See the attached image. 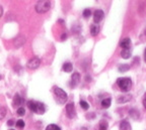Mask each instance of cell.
Masks as SVG:
<instances>
[{
	"mask_svg": "<svg viewBox=\"0 0 146 130\" xmlns=\"http://www.w3.org/2000/svg\"><path fill=\"white\" fill-rule=\"evenodd\" d=\"M53 93L55 95V100L58 104H65V102H67V100H68L67 94L59 87H55L53 89Z\"/></svg>",
	"mask_w": 146,
	"mask_h": 130,
	"instance_id": "obj_1",
	"label": "cell"
},
{
	"mask_svg": "<svg viewBox=\"0 0 146 130\" xmlns=\"http://www.w3.org/2000/svg\"><path fill=\"white\" fill-rule=\"evenodd\" d=\"M117 84L123 92L130 91V89L132 88V80L130 78H120L117 80Z\"/></svg>",
	"mask_w": 146,
	"mask_h": 130,
	"instance_id": "obj_2",
	"label": "cell"
},
{
	"mask_svg": "<svg viewBox=\"0 0 146 130\" xmlns=\"http://www.w3.org/2000/svg\"><path fill=\"white\" fill-rule=\"evenodd\" d=\"M51 7V2L48 0H42V1H38L36 4V11L38 13H45L47 12Z\"/></svg>",
	"mask_w": 146,
	"mask_h": 130,
	"instance_id": "obj_3",
	"label": "cell"
},
{
	"mask_svg": "<svg viewBox=\"0 0 146 130\" xmlns=\"http://www.w3.org/2000/svg\"><path fill=\"white\" fill-rule=\"evenodd\" d=\"M40 65H41V59L39 57H35L27 62V68L30 69V70H36V69L39 68Z\"/></svg>",
	"mask_w": 146,
	"mask_h": 130,
	"instance_id": "obj_4",
	"label": "cell"
},
{
	"mask_svg": "<svg viewBox=\"0 0 146 130\" xmlns=\"http://www.w3.org/2000/svg\"><path fill=\"white\" fill-rule=\"evenodd\" d=\"M66 114L67 117L70 119H73L76 115V111H75V106L73 103H68L66 105Z\"/></svg>",
	"mask_w": 146,
	"mask_h": 130,
	"instance_id": "obj_5",
	"label": "cell"
},
{
	"mask_svg": "<svg viewBox=\"0 0 146 130\" xmlns=\"http://www.w3.org/2000/svg\"><path fill=\"white\" fill-rule=\"evenodd\" d=\"M105 17V13H104L103 10L98 9L94 11V21L96 23H100V21L103 20V18Z\"/></svg>",
	"mask_w": 146,
	"mask_h": 130,
	"instance_id": "obj_6",
	"label": "cell"
},
{
	"mask_svg": "<svg viewBox=\"0 0 146 130\" xmlns=\"http://www.w3.org/2000/svg\"><path fill=\"white\" fill-rule=\"evenodd\" d=\"M80 81V75L78 73H74L72 76H71V84H70V87L71 88H75L76 86L78 85Z\"/></svg>",
	"mask_w": 146,
	"mask_h": 130,
	"instance_id": "obj_7",
	"label": "cell"
},
{
	"mask_svg": "<svg viewBox=\"0 0 146 130\" xmlns=\"http://www.w3.org/2000/svg\"><path fill=\"white\" fill-rule=\"evenodd\" d=\"M120 46L123 48V50H130L131 39H129V37H126V39H124L123 41H121V42H120Z\"/></svg>",
	"mask_w": 146,
	"mask_h": 130,
	"instance_id": "obj_8",
	"label": "cell"
},
{
	"mask_svg": "<svg viewBox=\"0 0 146 130\" xmlns=\"http://www.w3.org/2000/svg\"><path fill=\"white\" fill-rule=\"evenodd\" d=\"M25 42V37H23V35H18L15 39H14V44L16 46V48H19Z\"/></svg>",
	"mask_w": 146,
	"mask_h": 130,
	"instance_id": "obj_9",
	"label": "cell"
},
{
	"mask_svg": "<svg viewBox=\"0 0 146 130\" xmlns=\"http://www.w3.org/2000/svg\"><path fill=\"white\" fill-rule=\"evenodd\" d=\"M21 102H23V100H21V96H19L18 94H15L13 97V101H12V105H13L14 107H19Z\"/></svg>",
	"mask_w": 146,
	"mask_h": 130,
	"instance_id": "obj_10",
	"label": "cell"
},
{
	"mask_svg": "<svg viewBox=\"0 0 146 130\" xmlns=\"http://www.w3.org/2000/svg\"><path fill=\"white\" fill-rule=\"evenodd\" d=\"M119 128H120V130H132V127H131L130 123H129L128 121H126V120L122 121L121 123H120Z\"/></svg>",
	"mask_w": 146,
	"mask_h": 130,
	"instance_id": "obj_11",
	"label": "cell"
},
{
	"mask_svg": "<svg viewBox=\"0 0 146 130\" xmlns=\"http://www.w3.org/2000/svg\"><path fill=\"white\" fill-rule=\"evenodd\" d=\"M27 107L30 108L31 111L36 113V107H38V102H36V101H29V102H27Z\"/></svg>",
	"mask_w": 146,
	"mask_h": 130,
	"instance_id": "obj_12",
	"label": "cell"
},
{
	"mask_svg": "<svg viewBox=\"0 0 146 130\" xmlns=\"http://www.w3.org/2000/svg\"><path fill=\"white\" fill-rule=\"evenodd\" d=\"M46 111V108H45V105H44L43 103L41 102H38V107H36V114H44Z\"/></svg>",
	"mask_w": 146,
	"mask_h": 130,
	"instance_id": "obj_13",
	"label": "cell"
},
{
	"mask_svg": "<svg viewBox=\"0 0 146 130\" xmlns=\"http://www.w3.org/2000/svg\"><path fill=\"white\" fill-rule=\"evenodd\" d=\"M72 64L71 63H65V64L63 65V68H62V70H63L64 72H66V73H70V72H72Z\"/></svg>",
	"mask_w": 146,
	"mask_h": 130,
	"instance_id": "obj_14",
	"label": "cell"
},
{
	"mask_svg": "<svg viewBox=\"0 0 146 130\" xmlns=\"http://www.w3.org/2000/svg\"><path fill=\"white\" fill-rule=\"evenodd\" d=\"M111 103H112L111 98L104 99V100L102 101V107H103V108H109L110 106H111Z\"/></svg>",
	"mask_w": 146,
	"mask_h": 130,
	"instance_id": "obj_15",
	"label": "cell"
},
{
	"mask_svg": "<svg viewBox=\"0 0 146 130\" xmlns=\"http://www.w3.org/2000/svg\"><path fill=\"white\" fill-rule=\"evenodd\" d=\"M121 56H122V57L125 59H129V57H131V50H123L121 52Z\"/></svg>",
	"mask_w": 146,
	"mask_h": 130,
	"instance_id": "obj_16",
	"label": "cell"
},
{
	"mask_svg": "<svg viewBox=\"0 0 146 130\" xmlns=\"http://www.w3.org/2000/svg\"><path fill=\"white\" fill-rule=\"evenodd\" d=\"M131 98H132V96H131V95H126V96L120 97V98L117 100V102H118V103H125V102H127V101L131 100Z\"/></svg>",
	"mask_w": 146,
	"mask_h": 130,
	"instance_id": "obj_17",
	"label": "cell"
},
{
	"mask_svg": "<svg viewBox=\"0 0 146 130\" xmlns=\"http://www.w3.org/2000/svg\"><path fill=\"white\" fill-rule=\"evenodd\" d=\"M98 31H100V27H98V25H91L90 32L94 37H96V34L98 33Z\"/></svg>",
	"mask_w": 146,
	"mask_h": 130,
	"instance_id": "obj_18",
	"label": "cell"
},
{
	"mask_svg": "<svg viewBox=\"0 0 146 130\" xmlns=\"http://www.w3.org/2000/svg\"><path fill=\"white\" fill-rule=\"evenodd\" d=\"M108 127H109V125H108V122L107 121H100V130H108Z\"/></svg>",
	"mask_w": 146,
	"mask_h": 130,
	"instance_id": "obj_19",
	"label": "cell"
},
{
	"mask_svg": "<svg viewBox=\"0 0 146 130\" xmlns=\"http://www.w3.org/2000/svg\"><path fill=\"white\" fill-rule=\"evenodd\" d=\"M129 114H130V116L132 117L133 119H135V120H136L137 118H138V117H139V112L138 111H136V110H131L130 111V113H129Z\"/></svg>",
	"mask_w": 146,
	"mask_h": 130,
	"instance_id": "obj_20",
	"label": "cell"
},
{
	"mask_svg": "<svg viewBox=\"0 0 146 130\" xmlns=\"http://www.w3.org/2000/svg\"><path fill=\"white\" fill-rule=\"evenodd\" d=\"M46 130H61V128L58 125H55V124H50L46 127Z\"/></svg>",
	"mask_w": 146,
	"mask_h": 130,
	"instance_id": "obj_21",
	"label": "cell"
},
{
	"mask_svg": "<svg viewBox=\"0 0 146 130\" xmlns=\"http://www.w3.org/2000/svg\"><path fill=\"white\" fill-rule=\"evenodd\" d=\"M5 115H6V108L1 106L0 107V120H2L5 117Z\"/></svg>",
	"mask_w": 146,
	"mask_h": 130,
	"instance_id": "obj_22",
	"label": "cell"
},
{
	"mask_svg": "<svg viewBox=\"0 0 146 130\" xmlns=\"http://www.w3.org/2000/svg\"><path fill=\"white\" fill-rule=\"evenodd\" d=\"M130 69V66L129 65H122V66L119 67V71L120 72H126Z\"/></svg>",
	"mask_w": 146,
	"mask_h": 130,
	"instance_id": "obj_23",
	"label": "cell"
},
{
	"mask_svg": "<svg viewBox=\"0 0 146 130\" xmlns=\"http://www.w3.org/2000/svg\"><path fill=\"white\" fill-rule=\"evenodd\" d=\"M79 104H80V106H81L83 110H87V109H88L89 105L87 104V102H85V101H80Z\"/></svg>",
	"mask_w": 146,
	"mask_h": 130,
	"instance_id": "obj_24",
	"label": "cell"
},
{
	"mask_svg": "<svg viewBox=\"0 0 146 130\" xmlns=\"http://www.w3.org/2000/svg\"><path fill=\"white\" fill-rule=\"evenodd\" d=\"M82 15H83V17L87 18V17H89V16L91 15V10L90 9H85L84 11H83V13H82Z\"/></svg>",
	"mask_w": 146,
	"mask_h": 130,
	"instance_id": "obj_25",
	"label": "cell"
},
{
	"mask_svg": "<svg viewBox=\"0 0 146 130\" xmlns=\"http://www.w3.org/2000/svg\"><path fill=\"white\" fill-rule=\"evenodd\" d=\"M15 124H16V126H17L18 128L25 127V121H23V120H17Z\"/></svg>",
	"mask_w": 146,
	"mask_h": 130,
	"instance_id": "obj_26",
	"label": "cell"
},
{
	"mask_svg": "<svg viewBox=\"0 0 146 130\" xmlns=\"http://www.w3.org/2000/svg\"><path fill=\"white\" fill-rule=\"evenodd\" d=\"M25 108L19 107V108H18V109H17V114L19 115V116H23V115H25Z\"/></svg>",
	"mask_w": 146,
	"mask_h": 130,
	"instance_id": "obj_27",
	"label": "cell"
},
{
	"mask_svg": "<svg viewBox=\"0 0 146 130\" xmlns=\"http://www.w3.org/2000/svg\"><path fill=\"white\" fill-rule=\"evenodd\" d=\"M143 106H144V108L146 109V94L144 95V98H143Z\"/></svg>",
	"mask_w": 146,
	"mask_h": 130,
	"instance_id": "obj_28",
	"label": "cell"
},
{
	"mask_svg": "<svg viewBox=\"0 0 146 130\" xmlns=\"http://www.w3.org/2000/svg\"><path fill=\"white\" fill-rule=\"evenodd\" d=\"M67 39V34L66 33H62V37H61V39L62 41H64V39Z\"/></svg>",
	"mask_w": 146,
	"mask_h": 130,
	"instance_id": "obj_29",
	"label": "cell"
},
{
	"mask_svg": "<svg viewBox=\"0 0 146 130\" xmlns=\"http://www.w3.org/2000/svg\"><path fill=\"white\" fill-rule=\"evenodd\" d=\"M7 124H8L9 126H12V125L14 124V123H13V120H9L8 122H7Z\"/></svg>",
	"mask_w": 146,
	"mask_h": 130,
	"instance_id": "obj_30",
	"label": "cell"
},
{
	"mask_svg": "<svg viewBox=\"0 0 146 130\" xmlns=\"http://www.w3.org/2000/svg\"><path fill=\"white\" fill-rule=\"evenodd\" d=\"M2 14H3V8L2 6H0V17L2 16Z\"/></svg>",
	"mask_w": 146,
	"mask_h": 130,
	"instance_id": "obj_31",
	"label": "cell"
},
{
	"mask_svg": "<svg viewBox=\"0 0 146 130\" xmlns=\"http://www.w3.org/2000/svg\"><path fill=\"white\" fill-rule=\"evenodd\" d=\"M144 59H145V62H146V50H145V53H144Z\"/></svg>",
	"mask_w": 146,
	"mask_h": 130,
	"instance_id": "obj_32",
	"label": "cell"
},
{
	"mask_svg": "<svg viewBox=\"0 0 146 130\" xmlns=\"http://www.w3.org/2000/svg\"><path fill=\"white\" fill-rule=\"evenodd\" d=\"M10 130H13V129H10Z\"/></svg>",
	"mask_w": 146,
	"mask_h": 130,
	"instance_id": "obj_33",
	"label": "cell"
},
{
	"mask_svg": "<svg viewBox=\"0 0 146 130\" xmlns=\"http://www.w3.org/2000/svg\"><path fill=\"white\" fill-rule=\"evenodd\" d=\"M145 33H146V30H145Z\"/></svg>",
	"mask_w": 146,
	"mask_h": 130,
	"instance_id": "obj_34",
	"label": "cell"
}]
</instances>
